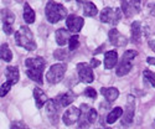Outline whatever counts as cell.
<instances>
[{
    "label": "cell",
    "mask_w": 155,
    "mask_h": 129,
    "mask_svg": "<svg viewBox=\"0 0 155 129\" xmlns=\"http://www.w3.org/2000/svg\"><path fill=\"white\" fill-rule=\"evenodd\" d=\"M45 60L42 57H30L25 61L26 74L37 84H42V73L45 70Z\"/></svg>",
    "instance_id": "1"
},
{
    "label": "cell",
    "mask_w": 155,
    "mask_h": 129,
    "mask_svg": "<svg viewBox=\"0 0 155 129\" xmlns=\"http://www.w3.org/2000/svg\"><path fill=\"white\" fill-rule=\"evenodd\" d=\"M45 15L46 19L50 24H56L63 19H66L67 15V9L62 6L61 4L54 2V0H50L47 3L46 8H45Z\"/></svg>",
    "instance_id": "2"
},
{
    "label": "cell",
    "mask_w": 155,
    "mask_h": 129,
    "mask_svg": "<svg viewBox=\"0 0 155 129\" xmlns=\"http://www.w3.org/2000/svg\"><path fill=\"white\" fill-rule=\"evenodd\" d=\"M15 42L18 46L24 47L28 51H35L37 45L34 40L32 32L28 26H21L16 32H15Z\"/></svg>",
    "instance_id": "3"
},
{
    "label": "cell",
    "mask_w": 155,
    "mask_h": 129,
    "mask_svg": "<svg viewBox=\"0 0 155 129\" xmlns=\"http://www.w3.org/2000/svg\"><path fill=\"white\" fill-rule=\"evenodd\" d=\"M66 71H67V64L64 62L52 64V66L50 67V70L47 71V73H46L47 82L51 83V84L60 83L63 80L64 74H66Z\"/></svg>",
    "instance_id": "4"
},
{
    "label": "cell",
    "mask_w": 155,
    "mask_h": 129,
    "mask_svg": "<svg viewBox=\"0 0 155 129\" xmlns=\"http://www.w3.org/2000/svg\"><path fill=\"white\" fill-rule=\"evenodd\" d=\"M138 52L135 50H128L124 52V55L122 56V60L120 62L118 63L117 66V76L122 77V76H125L130 72L133 64H132V60H134L137 57Z\"/></svg>",
    "instance_id": "5"
},
{
    "label": "cell",
    "mask_w": 155,
    "mask_h": 129,
    "mask_svg": "<svg viewBox=\"0 0 155 129\" xmlns=\"http://www.w3.org/2000/svg\"><path fill=\"white\" fill-rule=\"evenodd\" d=\"M123 11L119 8H104L101 12V21L109 25H117L122 20Z\"/></svg>",
    "instance_id": "6"
},
{
    "label": "cell",
    "mask_w": 155,
    "mask_h": 129,
    "mask_svg": "<svg viewBox=\"0 0 155 129\" xmlns=\"http://www.w3.org/2000/svg\"><path fill=\"white\" fill-rule=\"evenodd\" d=\"M98 117V113L94 108L83 104L81 107V118H80V128H87L89 124H93Z\"/></svg>",
    "instance_id": "7"
},
{
    "label": "cell",
    "mask_w": 155,
    "mask_h": 129,
    "mask_svg": "<svg viewBox=\"0 0 155 129\" xmlns=\"http://www.w3.org/2000/svg\"><path fill=\"white\" fill-rule=\"evenodd\" d=\"M134 113H135V99L132 94H128L125 111L122 115V125H124V127L130 125L134 119Z\"/></svg>",
    "instance_id": "8"
},
{
    "label": "cell",
    "mask_w": 155,
    "mask_h": 129,
    "mask_svg": "<svg viewBox=\"0 0 155 129\" xmlns=\"http://www.w3.org/2000/svg\"><path fill=\"white\" fill-rule=\"evenodd\" d=\"M92 66L91 63H86V62H81L77 64V73H78L80 80L84 83H92L94 81V74L92 71Z\"/></svg>",
    "instance_id": "9"
},
{
    "label": "cell",
    "mask_w": 155,
    "mask_h": 129,
    "mask_svg": "<svg viewBox=\"0 0 155 129\" xmlns=\"http://www.w3.org/2000/svg\"><path fill=\"white\" fill-rule=\"evenodd\" d=\"M15 21L14 12H11L9 9H2V24H3V31L6 35L12 34V24Z\"/></svg>",
    "instance_id": "10"
},
{
    "label": "cell",
    "mask_w": 155,
    "mask_h": 129,
    "mask_svg": "<svg viewBox=\"0 0 155 129\" xmlns=\"http://www.w3.org/2000/svg\"><path fill=\"white\" fill-rule=\"evenodd\" d=\"M81 118V108H77V107H70L66 112L63 113L62 115V122L66 124L67 127L74 124L80 121Z\"/></svg>",
    "instance_id": "11"
},
{
    "label": "cell",
    "mask_w": 155,
    "mask_h": 129,
    "mask_svg": "<svg viewBox=\"0 0 155 129\" xmlns=\"http://www.w3.org/2000/svg\"><path fill=\"white\" fill-rule=\"evenodd\" d=\"M66 25H67V29L71 31V32H80L83 28V25H84V20L83 18L78 16V15H68L66 18Z\"/></svg>",
    "instance_id": "12"
},
{
    "label": "cell",
    "mask_w": 155,
    "mask_h": 129,
    "mask_svg": "<svg viewBox=\"0 0 155 129\" xmlns=\"http://www.w3.org/2000/svg\"><path fill=\"white\" fill-rule=\"evenodd\" d=\"M108 37H109V41L112 42V45H114L115 47H124L127 46V37L123 36L117 29H112L108 32Z\"/></svg>",
    "instance_id": "13"
},
{
    "label": "cell",
    "mask_w": 155,
    "mask_h": 129,
    "mask_svg": "<svg viewBox=\"0 0 155 129\" xmlns=\"http://www.w3.org/2000/svg\"><path fill=\"white\" fill-rule=\"evenodd\" d=\"M60 108H62V107L58 104V103H57L55 99L47 101V103H46V113H47L48 118H50L51 121H54V122L57 121Z\"/></svg>",
    "instance_id": "14"
},
{
    "label": "cell",
    "mask_w": 155,
    "mask_h": 129,
    "mask_svg": "<svg viewBox=\"0 0 155 129\" xmlns=\"http://www.w3.org/2000/svg\"><path fill=\"white\" fill-rule=\"evenodd\" d=\"M117 63H118L117 51L113 50V51H108V52H106V55H104V67L107 70L114 68L115 66H117Z\"/></svg>",
    "instance_id": "15"
},
{
    "label": "cell",
    "mask_w": 155,
    "mask_h": 129,
    "mask_svg": "<svg viewBox=\"0 0 155 129\" xmlns=\"http://www.w3.org/2000/svg\"><path fill=\"white\" fill-rule=\"evenodd\" d=\"M5 77L6 82L10 83L11 86H14L19 81V68L16 66H9L5 70Z\"/></svg>",
    "instance_id": "16"
},
{
    "label": "cell",
    "mask_w": 155,
    "mask_h": 129,
    "mask_svg": "<svg viewBox=\"0 0 155 129\" xmlns=\"http://www.w3.org/2000/svg\"><path fill=\"white\" fill-rule=\"evenodd\" d=\"M34 98H35V104L36 107L40 109L42 108V106H45L46 103H47V96L45 94V92L42 91L41 88H38V87H35L34 88Z\"/></svg>",
    "instance_id": "17"
},
{
    "label": "cell",
    "mask_w": 155,
    "mask_h": 129,
    "mask_svg": "<svg viewBox=\"0 0 155 129\" xmlns=\"http://www.w3.org/2000/svg\"><path fill=\"white\" fill-rule=\"evenodd\" d=\"M71 31L70 30H66V29H58L56 32H55V37H56V42L60 45V46H64L71 38Z\"/></svg>",
    "instance_id": "18"
},
{
    "label": "cell",
    "mask_w": 155,
    "mask_h": 129,
    "mask_svg": "<svg viewBox=\"0 0 155 129\" xmlns=\"http://www.w3.org/2000/svg\"><path fill=\"white\" fill-rule=\"evenodd\" d=\"M101 93L103 94V97L106 98L107 102H113L119 96V91L115 87H102Z\"/></svg>",
    "instance_id": "19"
},
{
    "label": "cell",
    "mask_w": 155,
    "mask_h": 129,
    "mask_svg": "<svg viewBox=\"0 0 155 129\" xmlns=\"http://www.w3.org/2000/svg\"><path fill=\"white\" fill-rule=\"evenodd\" d=\"M55 101L58 103L61 107H67L74 101V96H73V93L67 92V93H63V94H58L55 98Z\"/></svg>",
    "instance_id": "20"
},
{
    "label": "cell",
    "mask_w": 155,
    "mask_h": 129,
    "mask_svg": "<svg viewBox=\"0 0 155 129\" xmlns=\"http://www.w3.org/2000/svg\"><path fill=\"white\" fill-rule=\"evenodd\" d=\"M123 113H124V112H123V109H122L120 107H115V108H113V109L107 114V117H106V122H107V124H113L118 118L122 117Z\"/></svg>",
    "instance_id": "21"
},
{
    "label": "cell",
    "mask_w": 155,
    "mask_h": 129,
    "mask_svg": "<svg viewBox=\"0 0 155 129\" xmlns=\"http://www.w3.org/2000/svg\"><path fill=\"white\" fill-rule=\"evenodd\" d=\"M24 20L26 24H34L35 22V11L32 10V8L28 4L25 3L24 4Z\"/></svg>",
    "instance_id": "22"
},
{
    "label": "cell",
    "mask_w": 155,
    "mask_h": 129,
    "mask_svg": "<svg viewBox=\"0 0 155 129\" xmlns=\"http://www.w3.org/2000/svg\"><path fill=\"white\" fill-rule=\"evenodd\" d=\"M97 12H98V9H97V6H96L93 3L86 2V3L83 4V14H84L86 16L93 18V16L97 15Z\"/></svg>",
    "instance_id": "23"
},
{
    "label": "cell",
    "mask_w": 155,
    "mask_h": 129,
    "mask_svg": "<svg viewBox=\"0 0 155 129\" xmlns=\"http://www.w3.org/2000/svg\"><path fill=\"white\" fill-rule=\"evenodd\" d=\"M132 30V40L134 42H139L140 37H141V26H140V22L139 21H134L130 26Z\"/></svg>",
    "instance_id": "24"
},
{
    "label": "cell",
    "mask_w": 155,
    "mask_h": 129,
    "mask_svg": "<svg viewBox=\"0 0 155 129\" xmlns=\"http://www.w3.org/2000/svg\"><path fill=\"white\" fill-rule=\"evenodd\" d=\"M0 57L5 62H10L12 60V52L10 51L8 44H2L0 46Z\"/></svg>",
    "instance_id": "25"
},
{
    "label": "cell",
    "mask_w": 155,
    "mask_h": 129,
    "mask_svg": "<svg viewBox=\"0 0 155 129\" xmlns=\"http://www.w3.org/2000/svg\"><path fill=\"white\" fill-rule=\"evenodd\" d=\"M143 77H144V82L150 84L151 87L155 88V73L149 71V70H145L144 73H143Z\"/></svg>",
    "instance_id": "26"
},
{
    "label": "cell",
    "mask_w": 155,
    "mask_h": 129,
    "mask_svg": "<svg viewBox=\"0 0 155 129\" xmlns=\"http://www.w3.org/2000/svg\"><path fill=\"white\" fill-rule=\"evenodd\" d=\"M54 57H55L56 60L64 61V60H66V58L68 57V51H67V50H64V48H63V46H62V48H58V50H56V51H55Z\"/></svg>",
    "instance_id": "27"
},
{
    "label": "cell",
    "mask_w": 155,
    "mask_h": 129,
    "mask_svg": "<svg viewBox=\"0 0 155 129\" xmlns=\"http://www.w3.org/2000/svg\"><path fill=\"white\" fill-rule=\"evenodd\" d=\"M80 46V37L78 35H72L70 41H68V47H70V51H74L76 48H78Z\"/></svg>",
    "instance_id": "28"
},
{
    "label": "cell",
    "mask_w": 155,
    "mask_h": 129,
    "mask_svg": "<svg viewBox=\"0 0 155 129\" xmlns=\"http://www.w3.org/2000/svg\"><path fill=\"white\" fill-rule=\"evenodd\" d=\"M120 5H122V11H123V14H124L127 18H129V16L132 15V11H130V9H133L132 5H130V4H128L125 0H122V2H120Z\"/></svg>",
    "instance_id": "29"
},
{
    "label": "cell",
    "mask_w": 155,
    "mask_h": 129,
    "mask_svg": "<svg viewBox=\"0 0 155 129\" xmlns=\"http://www.w3.org/2000/svg\"><path fill=\"white\" fill-rule=\"evenodd\" d=\"M83 94H84L86 97H88V98H91V99H96V98H97V92H96V89L92 88V87H87V88L84 89Z\"/></svg>",
    "instance_id": "30"
},
{
    "label": "cell",
    "mask_w": 155,
    "mask_h": 129,
    "mask_svg": "<svg viewBox=\"0 0 155 129\" xmlns=\"http://www.w3.org/2000/svg\"><path fill=\"white\" fill-rule=\"evenodd\" d=\"M11 87H12V86L5 81V82L2 84V88H0V97H5V96L9 93V91L11 89Z\"/></svg>",
    "instance_id": "31"
},
{
    "label": "cell",
    "mask_w": 155,
    "mask_h": 129,
    "mask_svg": "<svg viewBox=\"0 0 155 129\" xmlns=\"http://www.w3.org/2000/svg\"><path fill=\"white\" fill-rule=\"evenodd\" d=\"M132 5V8L134 9L135 12H140L141 10V3H140V0H130V3H129Z\"/></svg>",
    "instance_id": "32"
},
{
    "label": "cell",
    "mask_w": 155,
    "mask_h": 129,
    "mask_svg": "<svg viewBox=\"0 0 155 129\" xmlns=\"http://www.w3.org/2000/svg\"><path fill=\"white\" fill-rule=\"evenodd\" d=\"M99 64H101V61H98L97 58H92V60H91V66H92L93 68L98 67V66H99Z\"/></svg>",
    "instance_id": "33"
},
{
    "label": "cell",
    "mask_w": 155,
    "mask_h": 129,
    "mask_svg": "<svg viewBox=\"0 0 155 129\" xmlns=\"http://www.w3.org/2000/svg\"><path fill=\"white\" fill-rule=\"evenodd\" d=\"M10 128H28L26 125H25L24 123H12L11 125H10Z\"/></svg>",
    "instance_id": "34"
},
{
    "label": "cell",
    "mask_w": 155,
    "mask_h": 129,
    "mask_svg": "<svg viewBox=\"0 0 155 129\" xmlns=\"http://www.w3.org/2000/svg\"><path fill=\"white\" fill-rule=\"evenodd\" d=\"M150 15L151 16H155V4H150Z\"/></svg>",
    "instance_id": "35"
},
{
    "label": "cell",
    "mask_w": 155,
    "mask_h": 129,
    "mask_svg": "<svg viewBox=\"0 0 155 129\" xmlns=\"http://www.w3.org/2000/svg\"><path fill=\"white\" fill-rule=\"evenodd\" d=\"M149 46H150V48L155 52V40H150L149 41Z\"/></svg>",
    "instance_id": "36"
},
{
    "label": "cell",
    "mask_w": 155,
    "mask_h": 129,
    "mask_svg": "<svg viewBox=\"0 0 155 129\" xmlns=\"http://www.w3.org/2000/svg\"><path fill=\"white\" fill-rule=\"evenodd\" d=\"M147 62L150 63V64H155V57H148L147 58Z\"/></svg>",
    "instance_id": "37"
},
{
    "label": "cell",
    "mask_w": 155,
    "mask_h": 129,
    "mask_svg": "<svg viewBox=\"0 0 155 129\" xmlns=\"http://www.w3.org/2000/svg\"><path fill=\"white\" fill-rule=\"evenodd\" d=\"M77 3H78V4H81V3L84 4V3H86V0H77Z\"/></svg>",
    "instance_id": "38"
},
{
    "label": "cell",
    "mask_w": 155,
    "mask_h": 129,
    "mask_svg": "<svg viewBox=\"0 0 155 129\" xmlns=\"http://www.w3.org/2000/svg\"><path fill=\"white\" fill-rule=\"evenodd\" d=\"M16 2H18V3H22V0H16Z\"/></svg>",
    "instance_id": "39"
},
{
    "label": "cell",
    "mask_w": 155,
    "mask_h": 129,
    "mask_svg": "<svg viewBox=\"0 0 155 129\" xmlns=\"http://www.w3.org/2000/svg\"><path fill=\"white\" fill-rule=\"evenodd\" d=\"M66 2H71V0H66Z\"/></svg>",
    "instance_id": "40"
}]
</instances>
